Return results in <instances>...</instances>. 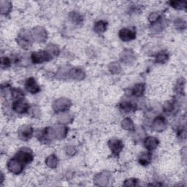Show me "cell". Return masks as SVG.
I'll return each mask as SVG.
<instances>
[{
    "label": "cell",
    "instance_id": "6da1fadb",
    "mask_svg": "<svg viewBox=\"0 0 187 187\" xmlns=\"http://www.w3.org/2000/svg\"><path fill=\"white\" fill-rule=\"evenodd\" d=\"M32 59L34 63H41L51 59V56L46 51L35 52L32 55Z\"/></svg>",
    "mask_w": 187,
    "mask_h": 187
},
{
    "label": "cell",
    "instance_id": "7a4b0ae2",
    "mask_svg": "<svg viewBox=\"0 0 187 187\" xmlns=\"http://www.w3.org/2000/svg\"><path fill=\"white\" fill-rule=\"evenodd\" d=\"M119 37L124 42H128L135 38V32L129 29H122L119 32Z\"/></svg>",
    "mask_w": 187,
    "mask_h": 187
},
{
    "label": "cell",
    "instance_id": "3957f363",
    "mask_svg": "<svg viewBox=\"0 0 187 187\" xmlns=\"http://www.w3.org/2000/svg\"><path fill=\"white\" fill-rule=\"evenodd\" d=\"M16 156H17V159L22 163H29L33 159V156H32V153L25 150L20 151Z\"/></svg>",
    "mask_w": 187,
    "mask_h": 187
},
{
    "label": "cell",
    "instance_id": "277c9868",
    "mask_svg": "<svg viewBox=\"0 0 187 187\" xmlns=\"http://www.w3.org/2000/svg\"><path fill=\"white\" fill-rule=\"evenodd\" d=\"M12 105H13L12 108H13L14 110L19 113H23L26 112L29 108L28 105L26 102L23 101L22 99L21 100H17V101L14 102Z\"/></svg>",
    "mask_w": 187,
    "mask_h": 187
},
{
    "label": "cell",
    "instance_id": "5b68a950",
    "mask_svg": "<svg viewBox=\"0 0 187 187\" xmlns=\"http://www.w3.org/2000/svg\"><path fill=\"white\" fill-rule=\"evenodd\" d=\"M25 87L29 92L32 93H36L39 91V87L37 85L36 80L34 78H29L26 80V84H25Z\"/></svg>",
    "mask_w": 187,
    "mask_h": 187
},
{
    "label": "cell",
    "instance_id": "8992f818",
    "mask_svg": "<svg viewBox=\"0 0 187 187\" xmlns=\"http://www.w3.org/2000/svg\"><path fill=\"white\" fill-rule=\"evenodd\" d=\"M109 145L113 154H119L123 147V144L119 140H110Z\"/></svg>",
    "mask_w": 187,
    "mask_h": 187
},
{
    "label": "cell",
    "instance_id": "52a82bcc",
    "mask_svg": "<svg viewBox=\"0 0 187 187\" xmlns=\"http://www.w3.org/2000/svg\"><path fill=\"white\" fill-rule=\"evenodd\" d=\"M32 132H33V130H32V127H29V126H24L20 131V136L21 137L23 140H28L29 138H31Z\"/></svg>",
    "mask_w": 187,
    "mask_h": 187
},
{
    "label": "cell",
    "instance_id": "ba28073f",
    "mask_svg": "<svg viewBox=\"0 0 187 187\" xmlns=\"http://www.w3.org/2000/svg\"><path fill=\"white\" fill-rule=\"evenodd\" d=\"M158 145V140L154 138L149 137L145 141V145L148 150H154Z\"/></svg>",
    "mask_w": 187,
    "mask_h": 187
},
{
    "label": "cell",
    "instance_id": "9c48e42d",
    "mask_svg": "<svg viewBox=\"0 0 187 187\" xmlns=\"http://www.w3.org/2000/svg\"><path fill=\"white\" fill-rule=\"evenodd\" d=\"M151 156L150 154H143L140 157V163L143 165H147L151 162Z\"/></svg>",
    "mask_w": 187,
    "mask_h": 187
},
{
    "label": "cell",
    "instance_id": "30bf717a",
    "mask_svg": "<svg viewBox=\"0 0 187 187\" xmlns=\"http://www.w3.org/2000/svg\"><path fill=\"white\" fill-rule=\"evenodd\" d=\"M144 89V86H143V84H138V85H137L134 87L132 93L133 94L135 95V96H140V95L143 94Z\"/></svg>",
    "mask_w": 187,
    "mask_h": 187
},
{
    "label": "cell",
    "instance_id": "8fae6325",
    "mask_svg": "<svg viewBox=\"0 0 187 187\" xmlns=\"http://www.w3.org/2000/svg\"><path fill=\"white\" fill-rule=\"evenodd\" d=\"M168 59V53H165V52H161V53H159L157 56H156V61H157V62L159 63L165 62Z\"/></svg>",
    "mask_w": 187,
    "mask_h": 187
},
{
    "label": "cell",
    "instance_id": "7c38bea8",
    "mask_svg": "<svg viewBox=\"0 0 187 187\" xmlns=\"http://www.w3.org/2000/svg\"><path fill=\"white\" fill-rule=\"evenodd\" d=\"M170 4L176 9H183L186 6V2H170Z\"/></svg>",
    "mask_w": 187,
    "mask_h": 187
},
{
    "label": "cell",
    "instance_id": "4fadbf2b",
    "mask_svg": "<svg viewBox=\"0 0 187 187\" xmlns=\"http://www.w3.org/2000/svg\"><path fill=\"white\" fill-rule=\"evenodd\" d=\"M106 29V23L104 21H99L96 23L95 26V30L98 32H102L105 30Z\"/></svg>",
    "mask_w": 187,
    "mask_h": 187
},
{
    "label": "cell",
    "instance_id": "5bb4252c",
    "mask_svg": "<svg viewBox=\"0 0 187 187\" xmlns=\"http://www.w3.org/2000/svg\"><path fill=\"white\" fill-rule=\"evenodd\" d=\"M121 107L126 112H130L134 110V106L129 102H123L121 105Z\"/></svg>",
    "mask_w": 187,
    "mask_h": 187
},
{
    "label": "cell",
    "instance_id": "9a60e30c",
    "mask_svg": "<svg viewBox=\"0 0 187 187\" xmlns=\"http://www.w3.org/2000/svg\"><path fill=\"white\" fill-rule=\"evenodd\" d=\"M48 165H49V164H51V168H54V167L56 166V165H57L56 157H55L54 156H50V157H48Z\"/></svg>",
    "mask_w": 187,
    "mask_h": 187
},
{
    "label": "cell",
    "instance_id": "2e32d148",
    "mask_svg": "<svg viewBox=\"0 0 187 187\" xmlns=\"http://www.w3.org/2000/svg\"><path fill=\"white\" fill-rule=\"evenodd\" d=\"M159 15L157 13H152L149 16V20L151 21V22H155L156 21L159 19Z\"/></svg>",
    "mask_w": 187,
    "mask_h": 187
},
{
    "label": "cell",
    "instance_id": "e0dca14e",
    "mask_svg": "<svg viewBox=\"0 0 187 187\" xmlns=\"http://www.w3.org/2000/svg\"><path fill=\"white\" fill-rule=\"evenodd\" d=\"M10 61L8 57H5V58L2 59V66L5 65L6 67H8V66H10Z\"/></svg>",
    "mask_w": 187,
    "mask_h": 187
}]
</instances>
